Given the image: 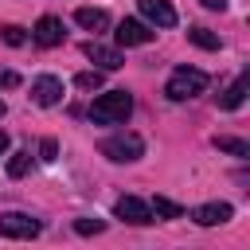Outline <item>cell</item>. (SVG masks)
I'll use <instances>...</instances> for the list:
<instances>
[{
    "label": "cell",
    "instance_id": "7c38bea8",
    "mask_svg": "<svg viewBox=\"0 0 250 250\" xmlns=\"http://www.w3.org/2000/svg\"><path fill=\"white\" fill-rule=\"evenodd\" d=\"M74 20H78L86 31H102V27H109V16H105L102 8H78Z\"/></svg>",
    "mask_w": 250,
    "mask_h": 250
},
{
    "label": "cell",
    "instance_id": "44dd1931",
    "mask_svg": "<svg viewBox=\"0 0 250 250\" xmlns=\"http://www.w3.org/2000/svg\"><path fill=\"white\" fill-rule=\"evenodd\" d=\"M55 152H59V145H55V141L47 137V141L39 145V156H43V160H55Z\"/></svg>",
    "mask_w": 250,
    "mask_h": 250
},
{
    "label": "cell",
    "instance_id": "5bb4252c",
    "mask_svg": "<svg viewBox=\"0 0 250 250\" xmlns=\"http://www.w3.org/2000/svg\"><path fill=\"white\" fill-rule=\"evenodd\" d=\"M148 207H152V215H160V219H180V215H184V207H180L176 199H168V195H156Z\"/></svg>",
    "mask_w": 250,
    "mask_h": 250
},
{
    "label": "cell",
    "instance_id": "603a6c76",
    "mask_svg": "<svg viewBox=\"0 0 250 250\" xmlns=\"http://www.w3.org/2000/svg\"><path fill=\"white\" fill-rule=\"evenodd\" d=\"M199 4H203V8H211V12H223V8H227V0H199Z\"/></svg>",
    "mask_w": 250,
    "mask_h": 250
},
{
    "label": "cell",
    "instance_id": "9a60e30c",
    "mask_svg": "<svg viewBox=\"0 0 250 250\" xmlns=\"http://www.w3.org/2000/svg\"><path fill=\"white\" fill-rule=\"evenodd\" d=\"M188 39H191L195 47H203V51H219V35L207 31V27H188Z\"/></svg>",
    "mask_w": 250,
    "mask_h": 250
},
{
    "label": "cell",
    "instance_id": "e0dca14e",
    "mask_svg": "<svg viewBox=\"0 0 250 250\" xmlns=\"http://www.w3.org/2000/svg\"><path fill=\"white\" fill-rule=\"evenodd\" d=\"M27 168H31V152H12V156H8V176H12V180L27 176Z\"/></svg>",
    "mask_w": 250,
    "mask_h": 250
},
{
    "label": "cell",
    "instance_id": "3957f363",
    "mask_svg": "<svg viewBox=\"0 0 250 250\" xmlns=\"http://www.w3.org/2000/svg\"><path fill=\"white\" fill-rule=\"evenodd\" d=\"M102 152H105L109 160H117V164H129V160H137V156L145 152V141H141L137 133H117V137L102 141Z\"/></svg>",
    "mask_w": 250,
    "mask_h": 250
},
{
    "label": "cell",
    "instance_id": "8992f818",
    "mask_svg": "<svg viewBox=\"0 0 250 250\" xmlns=\"http://www.w3.org/2000/svg\"><path fill=\"white\" fill-rule=\"evenodd\" d=\"M117 43L121 47H145V43H152V31H148L145 20H121L117 23Z\"/></svg>",
    "mask_w": 250,
    "mask_h": 250
},
{
    "label": "cell",
    "instance_id": "277c9868",
    "mask_svg": "<svg viewBox=\"0 0 250 250\" xmlns=\"http://www.w3.org/2000/svg\"><path fill=\"white\" fill-rule=\"evenodd\" d=\"M0 234L4 238H35L39 234V223L23 211H4L0 215Z\"/></svg>",
    "mask_w": 250,
    "mask_h": 250
},
{
    "label": "cell",
    "instance_id": "4fadbf2b",
    "mask_svg": "<svg viewBox=\"0 0 250 250\" xmlns=\"http://www.w3.org/2000/svg\"><path fill=\"white\" fill-rule=\"evenodd\" d=\"M246 90H250V78L242 74L238 82H230V90H227V94L219 98V105H223V109H238V105L246 102Z\"/></svg>",
    "mask_w": 250,
    "mask_h": 250
},
{
    "label": "cell",
    "instance_id": "30bf717a",
    "mask_svg": "<svg viewBox=\"0 0 250 250\" xmlns=\"http://www.w3.org/2000/svg\"><path fill=\"white\" fill-rule=\"evenodd\" d=\"M230 215H234V207H230V203H203V207H195V215H191V219H195L199 227H219V223H227Z\"/></svg>",
    "mask_w": 250,
    "mask_h": 250
},
{
    "label": "cell",
    "instance_id": "2e32d148",
    "mask_svg": "<svg viewBox=\"0 0 250 250\" xmlns=\"http://www.w3.org/2000/svg\"><path fill=\"white\" fill-rule=\"evenodd\" d=\"M215 148L219 152H230V156H250V145L238 141V137H215Z\"/></svg>",
    "mask_w": 250,
    "mask_h": 250
},
{
    "label": "cell",
    "instance_id": "7a4b0ae2",
    "mask_svg": "<svg viewBox=\"0 0 250 250\" xmlns=\"http://www.w3.org/2000/svg\"><path fill=\"white\" fill-rule=\"evenodd\" d=\"M203 90H207V74L195 70V66H176L172 78H168V86H164V94L172 102H188V98H195Z\"/></svg>",
    "mask_w": 250,
    "mask_h": 250
},
{
    "label": "cell",
    "instance_id": "6da1fadb",
    "mask_svg": "<svg viewBox=\"0 0 250 250\" xmlns=\"http://www.w3.org/2000/svg\"><path fill=\"white\" fill-rule=\"evenodd\" d=\"M129 113H133V98H129V90L98 94L94 105H90V121H94V125H121Z\"/></svg>",
    "mask_w": 250,
    "mask_h": 250
},
{
    "label": "cell",
    "instance_id": "8fae6325",
    "mask_svg": "<svg viewBox=\"0 0 250 250\" xmlns=\"http://www.w3.org/2000/svg\"><path fill=\"white\" fill-rule=\"evenodd\" d=\"M86 59L90 62H98L102 70H117L125 59H121V51H113V47H102V43H86Z\"/></svg>",
    "mask_w": 250,
    "mask_h": 250
},
{
    "label": "cell",
    "instance_id": "ffe728a7",
    "mask_svg": "<svg viewBox=\"0 0 250 250\" xmlns=\"http://www.w3.org/2000/svg\"><path fill=\"white\" fill-rule=\"evenodd\" d=\"M74 230H78V234H102L105 223H102V219H74Z\"/></svg>",
    "mask_w": 250,
    "mask_h": 250
},
{
    "label": "cell",
    "instance_id": "cb8c5ba5",
    "mask_svg": "<svg viewBox=\"0 0 250 250\" xmlns=\"http://www.w3.org/2000/svg\"><path fill=\"white\" fill-rule=\"evenodd\" d=\"M4 152H8V133L0 129V156H4Z\"/></svg>",
    "mask_w": 250,
    "mask_h": 250
},
{
    "label": "cell",
    "instance_id": "5b68a950",
    "mask_svg": "<svg viewBox=\"0 0 250 250\" xmlns=\"http://www.w3.org/2000/svg\"><path fill=\"white\" fill-rule=\"evenodd\" d=\"M113 215L117 219H125V223H152V207L145 203V199H137V195H121L117 203H113Z\"/></svg>",
    "mask_w": 250,
    "mask_h": 250
},
{
    "label": "cell",
    "instance_id": "ba28073f",
    "mask_svg": "<svg viewBox=\"0 0 250 250\" xmlns=\"http://www.w3.org/2000/svg\"><path fill=\"white\" fill-rule=\"evenodd\" d=\"M137 8H141V16H145L148 23H156V27H172V23H176V8H172L168 0H137Z\"/></svg>",
    "mask_w": 250,
    "mask_h": 250
},
{
    "label": "cell",
    "instance_id": "ac0fdd59",
    "mask_svg": "<svg viewBox=\"0 0 250 250\" xmlns=\"http://www.w3.org/2000/svg\"><path fill=\"white\" fill-rule=\"evenodd\" d=\"M102 70H82V74H74V86L78 90H102Z\"/></svg>",
    "mask_w": 250,
    "mask_h": 250
},
{
    "label": "cell",
    "instance_id": "d4e9b609",
    "mask_svg": "<svg viewBox=\"0 0 250 250\" xmlns=\"http://www.w3.org/2000/svg\"><path fill=\"white\" fill-rule=\"evenodd\" d=\"M0 117H4V102H0Z\"/></svg>",
    "mask_w": 250,
    "mask_h": 250
},
{
    "label": "cell",
    "instance_id": "9c48e42d",
    "mask_svg": "<svg viewBox=\"0 0 250 250\" xmlns=\"http://www.w3.org/2000/svg\"><path fill=\"white\" fill-rule=\"evenodd\" d=\"M62 35H66V27H62V20H55V16H43V20L35 23V31H31V39H35L39 47H59Z\"/></svg>",
    "mask_w": 250,
    "mask_h": 250
},
{
    "label": "cell",
    "instance_id": "52a82bcc",
    "mask_svg": "<svg viewBox=\"0 0 250 250\" xmlns=\"http://www.w3.org/2000/svg\"><path fill=\"white\" fill-rule=\"evenodd\" d=\"M59 98H62V82L55 74H43V78L31 82V102L35 105H59Z\"/></svg>",
    "mask_w": 250,
    "mask_h": 250
},
{
    "label": "cell",
    "instance_id": "d6986e66",
    "mask_svg": "<svg viewBox=\"0 0 250 250\" xmlns=\"http://www.w3.org/2000/svg\"><path fill=\"white\" fill-rule=\"evenodd\" d=\"M0 39H4L8 47H20V43H27L23 27H16V23H4V27H0Z\"/></svg>",
    "mask_w": 250,
    "mask_h": 250
},
{
    "label": "cell",
    "instance_id": "7402d4cb",
    "mask_svg": "<svg viewBox=\"0 0 250 250\" xmlns=\"http://www.w3.org/2000/svg\"><path fill=\"white\" fill-rule=\"evenodd\" d=\"M0 86H20V74H12V70H4V74H0Z\"/></svg>",
    "mask_w": 250,
    "mask_h": 250
}]
</instances>
